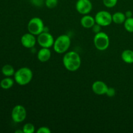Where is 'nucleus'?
Instances as JSON below:
<instances>
[{
    "label": "nucleus",
    "instance_id": "obj_1",
    "mask_svg": "<svg viewBox=\"0 0 133 133\" xmlns=\"http://www.w3.org/2000/svg\"><path fill=\"white\" fill-rule=\"evenodd\" d=\"M62 62L66 70L70 71H75L80 68L81 59L79 53L71 51L67 52L64 55Z\"/></svg>",
    "mask_w": 133,
    "mask_h": 133
},
{
    "label": "nucleus",
    "instance_id": "obj_2",
    "mask_svg": "<svg viewBox=\"0 0 133 133\" xmlns=\"http://www.w3.org/2000/svg\"><path fill=\"white\" fill-rule=\"evenodd\" d=\"M16 83L19 85L25 86L31 83L33 74L32 70L27 67H23L18 69L14 75Z\"/></svg>",
    "mask_w": 133,
    "mask_h": 133
},
{
    "label": "nucleus",
    "instance_id": "obj_3",
    "mask_svg": "<svg viewBox=\"0 0 133 133\" xmlns=\"http://www.w3.org/2000/svg\"><path fill=\"white\" fill-rule=\"evenodd\" d=\"M71 45V39L67 35H62L55 40L53 49L58 54L66 53Z\"/></svg>",
    "mask_w": 133,
    "mask_h": 133
},
{
    "label": "nucleus",
    "instance_id": "obj_4",
    "mask_svg": "<svg viewBox=\"0 0 133 133\" xmlns=\"http://www.w3.org/2000/svg\"><path fill=\"white\" fill-rule=\"evenodd\" d=\"M44 24L42 19L38 17L31 18L27 25L28 31L30 33L38 36L44 31Z\"/></svg>",
    "mask_w": 133,
    "mask_h": 133
},
{
    "label": "nucleus",
    "instance_id": "obj_5",
    "mask_svg": "<svg viewBox=\"0 0 133 133\" xmlns=\"http://www.w3.org/2000/svg\"><path fill=\"white\" fill-rule=\"evenodd\" d=\"M94 43L96 49L99 51H105L109 48L110 39L107 34L104 32H99L95 35Z\"/></svg>",
    "mask_w": 133,
    "mask_h": 133
},
{
    "label": "nucleus",
    "instance_id": "obj_6",
    "mask_svg": "<svg viewBox=\"0 0 133 133\" xmlns=\"http://www.w3.org/2000/svg\"><path fill=\"white\" fill-rule=\"evenodd\" d=\"M96 23L100 25L101 27H107L112 22V15L106 10H101L95 16Z\"/></svg>",
    "mask_w": 133,
    "mask_h": 133
},
{
    "label": "nucleus",
    "instance_id": "obj_7",
    "mask_svg": "<svg viewBox=\"0 0 133 133\" xmlns=\"http://www.w3.org/2000/svg\"><path fill=\"white\" fill-rule=\"evenodd\" d=\"M55 39L52 35L48 31H43L38 35L37 42L42 48H50L53 46Z\"/></svg>",
    "mask_w": 133,
    "mask_h": 133
},
{
    "label": "nucleus",
    "instance_id": "obj_8",
    "mask_svg": "<svg viewBox=\"0 0 133 133\" xmlns=\"http://www.w3.org/2000/svg\"><path fill=\"white\" fill-rule=\"evenodd\" d=\"M12 119L16 123H21L25 119L27 111L25 108L20 105H18L13 108L11 114Z\"/></svg>",
    "mask_w": 133,
    "mask_h": 133
},
{
    "label": "nucleus",
    "instance_id": "obj_9",
    "mask_svg": "<svg viewBox=\"0 0 133 133\" xmlns=\"http://www.w3.org/2000/svg\"><path fill=\"white\" fill-rule=\"evenodd\" d=\"M75 8L79 14L86 15L89 14L92 10V4L90 0H77Z\"/></svg>",
    "mask_w": 133,
    "mask_h": 133
},
{
    "label": "nucleus",
    "instance_id": "obj_10",
    "mask_svg": "<svg viewBox=\"0 0 133 133\" xmlns=\"http://www.w3.org/2000/svg\"><path fill=\"white\" fill-rule=\"evenodd\" d=\"M37 39L35 37V35L28 32L25 33L21 38V43L22 45L25 48L32 49L36 45Z\"/></svg>",
    "mask_w": 133,
    "mask_h": 133
},
{
    "label": "nucleus",
    "instance_id": "obj_11",
    "mask_svg": "<svg viewBox=\"0 0 133 133\" xmlns=\"http://www.w3.org/2000/svg\"><path fill=\"white\" fill-rule=\"evenodd\" d=\"M108 88L109 87L106 83L101 81H96L92 84V89L94 93L99 96L106 94Z\"/></svg>",
    "mask_w": 133,
    "mask_h": 133
},
{
    "label": "nucleus",
    "instance_id": "obj_12",
    "mask_svg": "<svg viewBox=\"0 0 133 133\" xmlns=\"http://www.w3.org/2000/svg\"><path fill=\"white\" fill-rule=\"evenodd\" d=\"M51 57V52L49 48H42L37 53V58L41 62H46L50 59Z\"/></svg>",
    "mask_w": 133,
    "mask_h": 133
},
{
    "label": "nucleus",
    "instance_id": "obj_13",
    "mask_svg": "<svg viewBox=\"0 0 133 133\" xmlns=\"http://www.w3.org/2000/svg\"><path fill=\"white\" fill-rule=\"evenodd\" d=\"M95 23H96L95 18L92 17V16L88 15V14L83 15V16L82 17L81 19V25L84 28H92Z\"/></svg>",
    "mask_w": 133,
    "mask_h": 133
},
{
    "label": "nucleus",
    "instance_id": "obj_14",
    "mask_svg": "<svg viewBox=\"0 0 133 133\" xmlns=\"http://www.w3.org/2000/svg\"><path fill=\"white\" fill-rule=\"evenodd\" d=\"M122 59L127 64L133 63V51L131 49H125L122 53Z\"/></svg>",
    "mask_w": 133,
    "mask_h": 133
},
{
    "label": "nucleus",
    "instance_id": "obj_15",
    "mask_svg": "<svg viewBox=\"0 0 133 133\" xmlns=\"http://www.w3.org/2000/svg\"><path fill=\"white\" fill-rule=\"evenodd\" d=\"M125 14L122 12H116L112 14V22L116 24H122L124 23L126 19Z\"/></svg>",
    "mask_w": 133,
    "mask_h": 133
},
{
    "label": "nucleus",
    "instance_id": "obj_16",
    "mask_svg": "<svg viewBox=\"0 0 133 133\" xmlns=\"http://www.w3.org/2000/svg\"><path fill=\"white\" fill-rule=\"evenodd\" d=\"M14 84V80L10 77H6L5 79H2L0 82V87L3 89L7 90L11 88Z\"/></svg>",
    "mask_w": 133,
    "mask_h": 133
},
{
    "label": "nucleus",
    "instance_id": "obj_17",
    "mask_svg": "<svg viewBox=\"0 0 133 133\" xmlns=\"http://www.w3.org/2000/svg\"><path fill=\"white\" fill-rule=\"evenodd\" d=\"M1 71H2V74L6 77L12 76L15 74V70L14 68L10 64H6L3 66Z\"/></svg>",
    "mask_w": 133,
    "mask_h": 133
},
{
    "label": "nucleus",
    "instance_id": "obj_18",
    "mask_svg": "<svg viewBox=\"0 0 133 133\" xmlns=\"http://www.w3.org/2000/svg\"><path fill=\"white\" fill-rule=\"evenodd\" d=\"M124 27L127 31L129 32H133V18H126L124 22Z\"/></svg>",
    "mask_w": 133,
    "mask_h": 133
},
{
    "label": "nucleus",
    "instance_id": "obj_19",
    "mask_svg": "<svg viewBox=\"0 0 133 133\" xmlns=\"http://www.w3.org/2000/svg\"><path fill=\"white\" fill-rule=\"evenodd\" d=\"M23 133H34L35 131V127L32 123H27L23 125Z\"/></svg>",
    "mask_w": 133,
    "mask_h": 133
},
{
    "label": "nucleus",
    "instance_id": "obj_20",
    "mask_svg": "<svg viewBox=\"0 0 133 133\" xmlns=\"http://www.w3.org/2000/svg\"><path fill=\"white\" fill-rule=\"evenodd\" d=\"M104 5L107 8H113L116 5L118 0H103Z\"/></svg>",
    "mask_w": 133,
    "mask_h": 133
},
{
    "label": "nucleus",
    "instance_id": "obj_21",
    "mask_svg": "<svg viewBox=\"0 0 133 133\" xmlns=\"http://www.w3.org/2000/svg\"><path fill=\"white\" fill-rule=\"evenodd\" d=\"M45 4L49 9H54L58 4V0H45Z\"/></svg>",
    "mask_w": 133,
    "mask_h": 133
},
{
    "label": "nucleus",
    "instance_id": "obj_22",
    "mask_svg": "<svg viewBox=\"0 0 133 133\" xmlns=\"http://www.w3.org/2000/svg\"><path fill=\"white\" fill-rule=\"evenodd\" d=\"M105 95H107L109 97H114L116 95V90L114 88H112V87H109Z\"/></svg>",
    "mask_w": 133,
    "mask_h": 133
},
{
    "label": "nucleus",
    "instance_id": "obj_23",
    "mask_svg": "<svg viewBox=\"0 0 133 133\" xmlns=\"http://www.w3.org/2000/svg\"><path fill=\"white\" fill-rule=\"evenodd\" d=\"M37 133H50L51 130L49 129V128H48V127H45V126H43V127H40L38 128V129L36 131Z\"/></svg>",
    "mask_w": 133,
    "mask_h": 133
},
{
    "label": "nucleus",
    "instance_id": "obj_24",
    "mask_svg": "<svg viewBox=\"0 0 133 133\" xmlns=\"http://www.w3.org/2000/svg\"><path fill=\"white\" fill-rule=\"evenodd\" d=\"M101 26L96 23H95V24L93 25V27H92V31H93L95 34L101 32Z\"/></svg>",
    "mask_w": 133,
    "mask_h": 133
},
{
    "label": "nucleus",
    "instance_id": "obj_25",
    "mask_svg": "<svg viewBox=\"0 0 133 133\" xmlns=\"http://www.w3.org/2000/svg\"><path fill=\"white\" fill-rule=\"evenodd\" d=\"M31 2L36 6H40V5H42L43 0H31Z\"/></svg>",
    "mask_w": 133,
    "mask_h": 133
},
{
    "label": "nucleus",
    "instance_id": "obj_26",
    "mask_svg": "<svg viewBox=\"0 0 133 133\" xmlns=\"http://www.w3.org/2000/svg\"><path fill=\"white\" fill-rule=\"evenodd\" d=\"M125 16L127 18L132 17V11H131V10H127V11L125 13Z\"/></svg>",
    "mask_w": 133,
    "mask_h": 133
},
{
    "label": "nucleus",
    "instance_id": "obj_27",
    "mask_svg": "<svg viewBox=\"0 0 133 133\" xmlns=\"http://www.w3.org/2000/svg\"><path fill=\"white\" fill-rule=\"evenodd\" d=\"M16 133H23V130H16V131H15Z\"/></svg>",
    "mask_w": 133,
    "mask_h": 133
},
{
    "label": "nucleus",
    "instance_id": "obj_28",
    "mask_svg": "<svg viewBox=\"0 0 133 133\" xmlns=\"http://www.w3.org/2000/svg\"><path fill=\"white\" fill-rule=\"evenodd\" d=\"M90 1H91V0H90Z\"/></svg>",
    "mask_w": 133,
    "mask_h": 133
}]
</instances>
